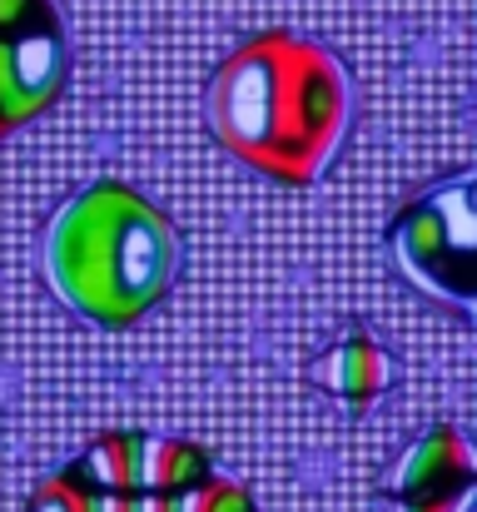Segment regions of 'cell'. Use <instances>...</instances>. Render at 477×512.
Wrapping results in <instances>:
<instances>
[{"mask_svg": "<svg viewBox=\"0 0 477 512\" xmlns=\"http://www.w3.org/2000/svg\"><path fill=\"white\" fill-rule=\"evenodd\" d=\"M204 120L239 165L279 184H314L348 140L353 80L328 45L259 30L209 75Z\"/></svg>", "mask_w": 477, "mask_h": 512, "instance_id": "1", "label": "cell"}, {"mask_svg": "<svg viewBox=\"0 0 477 512\" xmlns=\"http://www.w3.org/2000/svg\"><path fill=\"white\" fill-rule=\"evenodd\" d=\"M40 254L65 309L105 329H130L169 294L179 234L140 189L100 179L55 209Z\"/></svg>", "mask_w": 477, "mask_h": 512, "instance_id": "2", "label": "cell"}, {"mask_svg": "<svg viewBox=\"0 0 477 512\" xmlns=\"http://www.w3.org/2000/svg\"><path fill=\"white\" fill-rule=\"evenodd\" d=\"M388 264L428 304L473 319L477 304V214L473 170H453L408 194L383 234Z\"/></svg>", "mask_w": 477, "mask_h": 512, "instance_id": "3", "label": "cell"}, {"mask_svg": "<svg viewBox=\"0 0 477 512\" xmlns=\"http://www.w3.org/2000/svg\"><path fill=\"white\" fill-rule=\"evenodd\" d=\"M70 80L65 30L50 0H0V140L40 120Z\"/></svg>", "mask_w": 477, "mask_h": 512, "instance_id": "4", "label": "cell"}, {"mask_svg": "<svg viewBox=\"0 0 477 512\" xmlns=\"http://www.w3.org/2000/svg\"><path fill=\"white\" fill-rule=\"evenodd\" d=\"M214 468L204 448L184 438H155V433H100L70 468L65 478L105 493H179L204 483Z\"/></svg>", "mask_w": 477, "mask_h": 512, "instance_id": "5", "label": "cell"}, {"mask_svg": "<svg viewBox=\"0 0 477 512\" xmlns=\"http://www.w3.org/2000/svg\"><path fill=\"white\" fill-rule=\"evenodd\" d=\"M383 493L403 512H468L477 493L473 448L463 428L438 423L423 438H413L398 463L383 473Z\"/></svg>", "mask_w": 477, "mask_h": 512, "instance_id": "6", "label": "cell"}, {"mask_svg": "<svg viewBox=\"0 0 477 512\" xmlns=\"http://www.w3.org/2000/svg\"><path fill=\"white\" fill-rule=\"evenodd\" d=\"M25 512H259L254 498L209 473L204 483L194 488H179V493H105V488H85L65 473H55L50 483H40L30 493V508Z\"/></svg>", "mask_w": 477, "mask_h": 512, "instance_id": "7", "label": "cell"}, {"mask_svg": "<svg viewBox=\"0 0 477 512\" xmlns=\"http://www.w3.org/2000/svg\"><path fill=\"white\" fill-rule=\"evenodd\" d=\"M309 378H314L323 393H333L343 408H353V413H363L383 388H388V378H393V363H388V353H383V343L373 339V334H363V329H348L338 343H328L323 353L314 358V368H309Z\"/></svg>", "mask_w": 477, "mask_h": 512, "instance_id": "8", "label": "cell"}]
</instances>
